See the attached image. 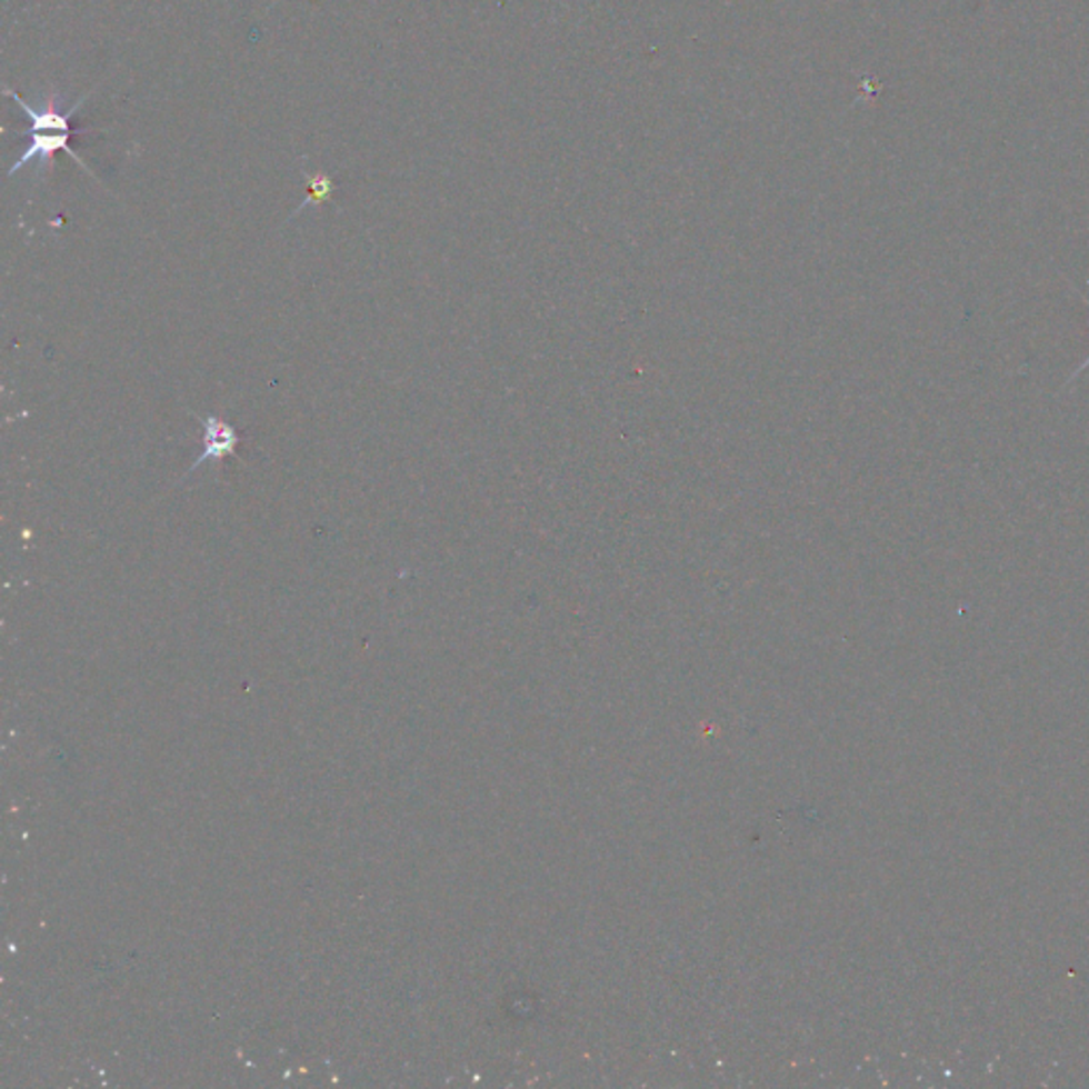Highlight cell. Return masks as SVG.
<instances>
[{
  "label": "cell",
  "mask_w": 1089,
  "mask_h": 1089,
  "mask_svg": "<svg viewBox=\"0 0 1089 1089\" xmlns=\"http://www.w3.org/2000/svg\"><path fill=\"white\" fill-rule=\"evenodd\" d=\"M197 420L202 423V451L199 453V458L194 460V464L190 467V471L194 472L199 469L200 464L209 462V460H222L226 456H237V449L241 446V439H239V432L226 423V421L218 420L216 416H204V418H197Z\"/></svg>",
  "instance_id": "2"
},
{
  "label": "cell",
  "mask_w": 1089,
  "mask_h": 1089,
  "mask_svg": "<svg viewBox=\"0 0 1089 1089\" xmlns=\"http://www.w3.org/2000/svg\"><path fill=\"white\" fill-rule=\"evenodd\" d=\"M1079 294H1081V292H1079ZM1081 298H1083V302H1086V304H1089L1088 297H1083V294H1081ZM1088 369H1089V356L1088 358H1086V360H1083V362H1081V367H1077V371H1072V374L1068 377V381H1066V386H1070V383H1072V381H1075V379H1077V377H1079L1081 372L1088 371Z\"/></svg>",
  "instance_id": "4"
},
{
  "label": "cell",
  "mask_w": 1089,
  "mask_h": 1089,
  "mask_svg": "<svg viewBox=\"0 0 1089 1089\" xmlns=\"http://www.w3.org/2000/svg\"><path fill=\"white\" fill-rule=\"evenodd\" d=\"M77 132H64V130H46V132H30L26 134L30 139V146L26 148L24 153L13 162V167L9 169V177L18 173L20 169H24L28 162L37 160L39 162V169L41 173H46V169L50 167L51 158L56 151H67L74 162L86 169V173L94 174L90 171V167L74 153L73 148H71V137H74Z\"/></svg>",
  "instance_id": "1"
},
{
  "label": "cell",
  "mask_w": 1089,
  "mask_h": 1089,
  "mask_svg": "<svg viewBox=\"0 0 1089 1089\" xmlns=\"http://www.w3.org/2000/svg\"><path fill=\"white\" fill-rule=\"evenodd\" d=\"M330 192H332V181L328 177H318L311 181V199L309 200L328 199Z\"/></svg>",
  "instance_id": "3"
}]
</instances>
